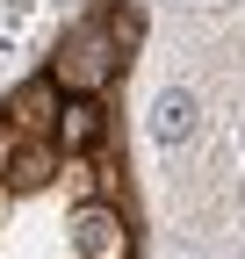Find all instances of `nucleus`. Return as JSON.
Here are the masks:
<instances>
[{
    "label": "nucleus",
    "mask_w": 245,
    "mask_h": 259,
    "mask_svg": "<svg viewBox=\"0 0 245 259\" xmlns=\"http://www.w3.org/2000/svg\"><path fill=\"white\" fill-rule=\"evenodd\" d=\"M101 130H108V115H101L94 94H58V115H51V144H58V158H87V151L101 144Z\"/></svg>",
    "instance_id": "obj_3"
},
{
    "label": "nucleus",
    "mask_w": 245,
    "mask_h": 259,
    "mask_svg": "<svg viewBox=\"0 0 245 259\" xmlns=\"http://www.w3.org/2000/svg\"><path fill=\"white\" fill-rule=\"evenodd\" d=\"M51 173H58V144H51V137H15V151L0 158V180L22 187V194H29V187H44Z\"/></svg>",
    "instance_id": "obj_4"
},
{
    "label": "nucleus",
    "mask_w": 245,
    "mask_h": 259,
    "mask_svg": "<svg viewBox=\"0 0 245 259\" xmlns=\"http://www.w3.org/2000/svg\"><path fill=\"white\" fill-rule=\"evenodd\" d=\"M72 252L79 259H137V231L115 202H79L72 209Z\"/></svg>",
    "instance_id": "obj_2"
},
{
    "label": "nucleus",
    "mask_w": 245,
    "mask_h": 259,
    "mask_svg": "<svg viewBox=\"0 0 245 259\" xmlns=\"http://www.w3.org/2000/svg\"><path fill=\"white\" fill-rule=\"evenodd\" d=\"M51 115H58V87L51 79L15 87V101H8V130L15 137H51Z\"/></svg>",
    "instance_id": "obj_5"
},
{
    "label": "nucleus",
    "mask_w": 245,
    "mask_h": 259,
    "mask_svg": "<svg viewBox=\"0 0 245 259\" xmlns=\"http://www.w3.org/2000/svg\"><path fill=\"white\" fill-rule=\"evenodd\" d=\"M115 72H123V44L108 36L101 22H87V29H72V36L58 44V58H51L44 79L58 94H94V101H101V94L115 87Z\"/></svg>",
    "instance_id": "obj_1"
},
{
    "label": "nucleus",
    "mask_w": 245,
    "mask_h": 259,
    "mask_svg": "<svg viewBox=\"0 0 245 259\" xmlns=\"http://www.w3.org/2000/svg\"><path fill=\"white\" fill-rule=\"evenodd\" d=\"M101 29H108V36H115V44H123V51H130V44H137V36H144V15H137V8H115V15H108V22H101Z\"/></svg>",
    "instance_id": "obj_7"
},
{
    "label": "nucleus",
    "mask_w": 245,
    "mask_h": 259,
    "mask_svg": "<svg viewBox=\"0 0 245 259\" xmlns=\"http://www.w3.org/2000/svg\"><path fill=\"white\" fill-rule=\"evenodd\" d=\"M195 94L188 87H166L159 94V101H151V137H159V144H180V137H195Z\"/></svg>",
    "instance_id": "obj_6"
}]
</instances>
